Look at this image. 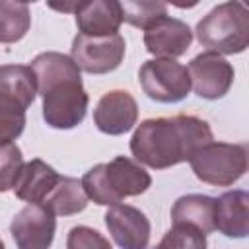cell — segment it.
Masks as SVG:
<instances>
[{
    "label": "cell",
    "instance_id": "7402d4cb",
    "mask_svg": "<svg viewBox=\"0 0 249 249\" xmlns=\"http://www.w3.org/2000/svg\"><path fill=\"white\" fill-rule=\"evenodd\" d=\"M156 249H206V235L189 224H173Z\"/></svg>",
    "mask_w": 249,
    "mask_h": 249
},
{
    "label": "cell",
    "instance_id": "9c48e42d",
    "mask_svg": "<svg viewBox=\"0 0 249 249\" xmlns=\"http://www.w3.org/2000/svg\"><path fill=\"white\" fill-rule=\"evenodd\" d=\"M56 218L41 204L23 206L10 224L18 249H49L54 239Z\"/></svg>",
    "mask_w": 249,
    "mask_h": 249
},
{
    "label": "cell",
    "instance_id": "4316f807",
    "mask_svg": "<svg viewBox=\"0 0 249 249\" xmlns=\"http://www.w3.org/2000/svg\"><path fill=\"white\" fill-rule=\"evenodd\" d=\"M0 249H6V247H4V241H2V239H0Z\"/></svg>",
    "mask_w": 249,
    "mask_h": 249
},
{
    "label": "cell",
    "instance_id": "277c9868",
    "mask_svg": "<svg viewBox=\"0 0 249 249\" xmlns=\"http://www.w3.org/2000/svg\"><path fill=\"white\" fill-rule=\"evenodd\" d=\"M193 173L202 183L214 187H230L247 171L245 144L208 142L189 160Z\"/></svg>",
    "mask_w": 249,
    "mask_h": 249
},
{
    "label": "cell",
    "instance_id": "4fadbf2b",
    "mask_svg": "<svg viewBox=\"0 0 249 249\" xmlns=\"http://www.w3.org/2000/svg\"><path fill=\"white\" fill-rule=\"evenodd\" d=\"M37 97L35 76L25 64L0 66V107L25 113Z\"/></svg>",
    "mask_w": 249,
    "mask_h": 249
},
{
    "label": "cell",
    "instance_id": "603a6c76",
    "mask_svg": "<svg viewBox=\"0 0 249 249\" xmlns=\"http://www.w3.org/2000/svg\"><path fill=\"white\" fill-rule=\"evenodd\" d=\"M23 167L21 150L16 144H6L0 148V193L10 191Z\"/></svg>",
    "mask_w": 249,
    "mask_h": 249
},
{
    "label": "cell",
    "instance_id": "484cf974",
    "mask_svg": "<svg viewBox=\"0 0 249 249\" xmlns=\"http://www.w3.org/2000/svg\"><path fill=\"white\" fill-rule=\"evenodd\" d=\"M78 4H80V2H78ZM78 4H49V6L54 8V10H60V12H76Z\"/></svg>",
    "mask_w": 249,
    "mask_h": 249
},
{
    "label": "cell",
    "instance_id": "5bb4252c",
    "mask_svg": "<svg viewBox=\"0 0 249 249\" xmlns=\"http://www.w3.org/2000/svg\"><path fill=\"white\" fill-rule=\"evenodd\" d=\"M74 14L80 35H88V37L115 35L123 23L121 4L115 0L80 2Z\"/></svg>",
    "mask_w": 249,
    "mask_h": 249
},
{
    "label": "cell",
    "instance_id": "cb8c5ba5",
    "mask_svg": "<svg viewBox=\"0 0 249 249\" xmlns=\"http://www.w3.org/2000/svg\"><path fill=\"white\" fill-rule=\"evenodd\" d=\"M66 249H113L109 239L89 226H74L66 237Z\"/></svg>",
    "mask_w": 249,
    "mask_h": 249
},
{
    "label": "cell",
    "instance_id": "9a60e30c",
    "mask_svg": "<svg viewBox=\"0 0 249 249\" xmlns=\"http://www.w3.org/2000/svg\"><path fill=\"white\" fill-rule=\"evenodd\" d=\"M214 228L226 237L243 239L249 233V195L241 189L216 198Z\"/></svg>",
    "mask_w": 249,
    "mask_h": 249
},
{
    "label": "cell",
    "instance_id": "52a82bcc",
    "mask_svg": "<svg viewBox=\"0 0 249 249\" xmlns=\"http://www.w3.org/2000/svg\"><path fill=\"white\" fill-rule=\"evenodd\" d=\"M124 51L126 43L119 33L105 37L76 35L70 47V58L80 68V72L84 70L88 74H107L121 66Z\"/></svg>",
    "mask_w": 249,
    "mask_h": 249
},
{
    "label": "cell",
    "instance_id": "2e32d148",
    "mask_svg": "<svg viewBox=\"0 0 249 249\" xmlns=\"http://www.w3.org/2000/svg\"><path fill=\"white\" fill-rule=\"evenodd\" d=\"M58 179L60 175L49 163L35 158L23 163L12 191L16 193L18 198H21L27 204H43V200L58 183Z\"/></svg>",
    "mask_w": 249,
    "mask_h": 249
},
{
    "label": "cell",
    "instance_id": "ffe728a7",
    "mask_svg": "<svg viewBox=\"0 0 249 249\" xmlns=\"http://www.w3.org/2000/svg\"><path fill=\"white\" fill-rule=\"evenodd\" d=\"M31 27V12L23 2L0 0V43L10 45L25 37Z\"/></svg>",
    "mask_w": 249,
    "mask_h": 249
},
{
    "label": "cell",
    "instance_id": "ac0fdd59",
    "mask_svg": "<svg viewBox=\"0 0 249 249\" xmlns=\"http://www.w3.org/2000/svg\"><path fill=\"white\" fill-rule=\"evenodd\" d=\"M214 208L216 198L206 195H185L175 200L171 208L173 224H189L200 230L204 235L212 233L214 228Z\"/></svg>",
    "mask_w": 249,
    "mask_h": 249
},
{
    "label": "cell",
    "instance_id": "8992f818",
    "mask_svg": "<svg viewBox=\"0 0 249 249\" xmlns=\"http://www.w3.org/2000/svg\"><path fill=\"white\" fill-rule=\"evenodd\" d=\"M142 91L158 103H179L191 91V78L187 66L173 58L146 60L138 70Z\"/></svg>",
    "mask_w": 249,
    "mask_h": 249
},
{
    "label": "cell",
    "instance_id": "83f0119b",
    "mask_svg": "<svg viewBox=\"0 0 249 249\" xmlns=\"http://www.w3.org/2000/svg\"><path fill=\"white\" fill-rule=\"evenodd\" d=\"M0 148H2V146H0Z\"/></svg>",
    "mask_w": 249,
    "mask_h": 249
},
{
    "label": "cell",
    "instance_id": "7c38bea8",
    "mask_svg": "<svg viewBox=\"0 0 249 249\" xmlns=\"http://www.w3.org/2000/svg\"><path fill=\"white\" fill-rule=\"evenodd\" d=\"M193 43L191 27L177 18H161L144 29V45L156 58H177L189 51Z\"/></svg>",
    "mask_w": 249,
    "mask_h": 249
},
{
    "label": "cell",
    "instance_id": "8fae6325",
    "mask_svg": "<svg viewBox=\"0 0 249 249\" xmlns=\"http://www.w3.org/2000/svg\"><path fill=\"white\" fill-rule=\"evenodd\" d=\"M105 226L121 249H146L150 241V220L128 204H115L105 212Z\"/></svg>",
    "mask_w": 249,
    "mask_h": 249
},
{
    "label": "cell",
    "instance_id": "7a4b0ae2",
    "mask_svg": "<svg viewBox=\"0 0 249 249\" xmlns=\"http://www.w3.org/2000/svg\"><path fill=\"white\" fill-rule=\"evenodd\" d=\"M80 183L88 200L99 206H115L126 196L146 193L152 185V177L134 160L117 156L109 163H97L88 169Z\"/></svg>",
    "mask_w": 249,
    "mask_h": 249
},
{
    "label": "cell",
    "instance_id": "30bf717a",
    "mask_svg": "<svg viewBox=\"0 0 249 249\" xmlns=\"http://www.w3.org/2000/svg\"><path fill=\"white\" fill-rule=\"evenodd\" d=\"M138 121L136 99L124 89L107 91L93 109L95 126L109 136H119L128 132Z\"/></svg>",
    "mask_w": 249,
    "mask_h": 249
},
{
    "label": "cell",
    "instance_id": "ba28073f",
    "mask_svg": "<svg viewBox=\"0 0 249 249\" xmlns=\"http://www.w3.org/2000/svg\"><path fill=\"white\" fill-rule=\"evenodd\" d=\"M191 88L202 99H222L233 84V66L216 53H200L189 62Z\"/></svg>",
    "mask_w": 249,
    "mask_h": 249
},
{
    "label": "cell",
    "instance_id": "6da1fadb",
    "mask_svg": "<svg viewBox=\"0 0 249 249\" xmlns=\"http://www.w3.org/2000/svg\"><path fill=\"white\" fill-rule=\"evenodd\" d=\"M212 140L208 123L193 115L146 119L130 138V152L138 163L152 169H165L189 161Z\"/></svg>",
    "mask_w": 249,
    "mask_h": 249
},
{
    "label": "cell",
    "instance_id": "e0dca14e",
    "mask_svg": "<svg viewBox=\"0 0 249 249\" xmlns=\"http://www.w3.org/2000/svg\"><path fill=\"white\" fill-rule=\"evenodd\" d=\"M33 76H35V84H37V93L41 95L47 88L68 80V78H80V68L74 64V60L68 54L62 53H41L37 54L31 64H29Z\"/></svg>",
    "mask_w": 249,
    "mask_h": 249
},
{
    "label": "cell",
    "instance_id": "3957f363",
    "mask_svg": "<svg viewBox=\"0 0 249 249\" xmlns=\"http://www.w3.org/2000/svg\"><path fill=\"white\" fill-rule=\"evenodd\" d=\"M196 39L208 53L237 54L249 45V12L241 2H224L196 23Z\"/></svg>",
    "mask_w": 249,
    "mask_h": 249
},
{
    "label": "cell",
    "instance_id": "44dd1931",
    "mask_svg": "<svg viewBox=\"0 0 249 249\" xmlns=\"http://www.w3.org/2000/svg\"><path fill=\"white\" fill-rule=\"evenodd\" d=\"M121 4L123 21L146 29L158 19L167 16V6L163 2H148V0H124Z\"/></svg>",
    "mask_w": 249,
    "mask_h": 249
},
{
    "label": "cell",
    "instance_id": "d6986e66",
    "mask_svg": "<svg viewBox=\"0 0 249 249\" xmlns=\"http://www.w3.org/2000/svg\"><path fill=\"white\" fill-rule=\"evenodd\" d=\"M41 206L51 210L54 216H72L88 206V196L78 179L60 175L58 183L53 187Z\"/></svg>",
    "mask_w": 249,
    "mask_h": 249
},
{
    "label": "cell",
    "instance_id": "5b68a950",
    "mask_svg": "<svg viewBox=\"0 0 249 249\" xmlns=\"http://www.w3.org/2000/svg\"><path fill=\"white\" fill-rule=\"evenodd\" d=\"M43 119L51 128L68 130L78 126L88 113V91L84 89L82 76L62 80L43 93Z\"/></svg>",
    "mask_w": 249,
    "mask_h": 249
},
{
    "label": "cell",
    "instance_id": "d4e9b609",
    "mask_svg": "<svg viewBox=\"0 0 249 249\" xmlns=\"http://www.w3.org/2000/svg\"><path fill=\"white\" fill-rule=\"evenodd\" d=\"M25 128V113L8 111L0 107V146L14 144Z\"/></svg>",
    "mask_w": 249,
    "mask_h": 249
}]
</instances>
